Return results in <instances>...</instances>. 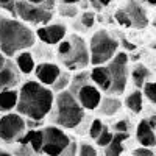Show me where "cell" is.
Masks as SVG:
<instances>
[{"label": "cell", "instance_id": "12", "mask_svg": "<svg viewBox=\"0 0 156 156\" xmlns=\"http://www.w3.org/2000/svg\"><path fill=\"white\" fill-rule=\"evenodd\" d=\"M61 72H62V69H61L59 64L51 62V61H42V62L36 64L34 76H36L37 83H41L45 87H51L56 83Z\"/></svg>", "mask_w": 156, "mask_h": 156}, {"label": "cell", "instance_id": "19", "mask_svg": "<svg viewBox=\"0 0 156 156\" xmlns=\"http://www.w3.org/2000/svg\"><path fill=\"white\" fill-rule=\"evenodd\" d=\"M19 92L17 89H8V90H0V112H11L16 109L17 105Z\"/></svg>", "mask_w": 156, "mask_h": 156}, {"label": "cell", "instance_id": "8", "mask_svg": "<svg viewBox=\"0 0 156 156\" xmlns=\"http://www.w3.org/2000/svg\"><path fill=\"white\" fill-rule=\"evenodd\" d=\"M27 120L17 112H8L0 117V140L3 144H19L27 133Z\"/></svg>", "mask_w": 156, "mask_h": 156}, {"label": "cell", "instance_id": "28", "mask_svg": "<svg viewBox=\"0 0 156 156\" xmlns=\"http://www.w3.org/2000/svg\"><path fill=\"white\" fill-rule=\"evenodd\" d=\"M80 23L84 27V30L92 28V27H94V23H95V12H94V11H90V9L83 11V12H81V16H80Z\"/></svg>", "mask_w": 156, "mask_h": 156}, {"label": "cell", "instance_id": "35", "mask_svg": "<svg viewBox=\"0 0 156 156\" xmlns=\"http://www.w3.org/2000/svg\"><path fill=\"white\" fill-rule=\"evenodd\" d=\"M133 156H154L151 148H145V147H137L133 150Z\"/></svg>", "mask_w": 156, "mask_h": 156}, {"label": "cell", "instance_id": "25", "mask_svg": "<svg viewBox=\"0 0 156 156\" xmlns=\"http://www.w3.org/2000/svg\"><path fill=\"white\" fill-rule=\"evenodd\" d=\"M76 156H98V151L95 148V145H92L90 142H78V151Z\"/></svg>", "mask_w": 156, "mask_h": 156}, {"label": "cell", "instance_id": "13", "mask_svg": "<svg viewBox=\"0 0 156 156\" xmlns=\"http://www.w3.org/2000/svg\"><path fill=\"white\" fill-rule=\"evenodd\" d=\"M125 11L126 17L131 22V27L136 28H145L148 25V17H147V12L145 9L142 8L140 3H137L136 0H128L125 8H122Z\"/></svg>", "mask_w": 156, "mask_h": 156}, {"label": "cell", "instance_id": "31", "mask_svg": "<svg viewBox=\"0 0 156 156\" xmlns=\"http://www.w3.org/2000/svg\"><path fill=\"white\" fill-rule=\"evenodd\" d=\"M115 20L119 22V25H122V27H126V28L131 27V22H129V19L126 17L125 11H123L122 8L115 11Z\"/></svg>", "mask_w": 156, "mask_h": 156}, {"label": "cell", "instance_id": "10", "mask_svg": "<svg viewBox=\"0 0 156 156\" xmlns=\"http://www.w3.org/2000/svg\"><path fill=\"white\" fill-rule=\"evenodd\" d=\"M34 34L45 45H58L67 36V28L64 23L55 22V23H47L44 27H37Z\"/></svg>", "mask_w": 156, "mask_h": 156}, {"label": "cell", "instance_id": "39", "mask_svg": "<svg viewBox=\"0 0 156 156\" xmlns=\"http://www.w3.org/2000/svg\"><path fill=\"white\" fill-rule=\"evenodd\" d=\"M97 2H98L100 6H106V5H109L112 2V0H97Z\"/></svg>", "mask_w": 156, "mask_h": 156}, {"label": "cell", "instance_id": "30", "mask_svg": "<svg viewBox=\"0 0 156 156\" xmlns=\"http://www.w3.org/2000/svg\"><path fill=\"white\" fill-rule=\"evenodd\" d=\"M12 156H37L30 145H23V144H16V147L12 148Z\"/></svg>", "mask_w": 156, "mask_h": 156}, {"label": "cell", "instance_id": "26", "mask_svg": "<svg viewBox=\"0 0 156 156\" xmlns=\"http://www.w3.org/2000/svg\"><path fill=\"white\" fill-rule=\"evenodd\" d=\"M105 126L106 125L103 123L100 119H94L92 122H90L89 128H87V136L92 140H97V137L101 134V131H103V128H105Z\"/></svg>", "mask_w": 156, "mask_h": 156}, {"label": "cell", "instance_id": "20", "mask_svg": "<svg viewBox=\"0 0 156 156\" xmlns=\"http://www.w3.org/2000/svg\"><path fill=\"white\" fill-rule=\"evenodd\" d=\"M129 137L128 133H114L112 140L108 144V147H105V156H122L125 147L123 142Z\"/></svg>", "mask_w": 156, "mask_h": 156}, {"label": "cell", "instance_id": "41", "mask_svg": "<svg viewBox=\"0 0 156 156\" xmlns=\"http://www.w3.org/2000/svg\"><path fill=\"white\" fill-rule=\"evenodd\" d=\"M147 3L151 5V6H156V0H147Z\"/></svg>", "mask_w": 156, "mask_h": 156}, {"label": "cell", "instance_id": "5", "mask_svg": "<svg viewBox=\"0 0 156 156\" xmlns=\"http://www.w3.org/2000/svg\"><path fill=\"white\" fill-rule=\"evenodd\" d=\"M119 51V41L108 31L98 30L92 34L89 41V56L90 64L94 66H105Z\"/></svg>", "mask_w": 156, "mask_h": 156}, {"label": "cell", "instance_id": "24", "mask_svg": "<svg viewBox=\"0 0 156 156\" xmlns=\"http://www.w3.org/2000/svg\"><path fill=\"white\" fill-rule=\"evenodd\" d=\"M56 11L59 12V16L62 17H76L78 16V6L75 3H58L56 5Z\"/></svg>", "mask_w": 156, "mask_h": 156}, {"label": "cell", "instance_id": "18", "mask_svg": "<svg viewBox=\"0 0 156 156\" xmlns=\"http://www.w3.org/2000/svg\"><path fill=\"white\" fill-rule=\"evenodd\" d=\"M122 108V101L119 97L115 95H106V97H101V101H100V112L106 117H111V115H115L117 112L120 111Z\"/></svg>", "mask_w": 156, "mask_h": 156}, {"label": "cell", "instance_id": "23", "mask_svg": "<svg viewBox=\"0 0 156 156\" xmlns=\"http://www.w3.org/2000/svg\"><path fill=\"white\" fill-rule=\"evenodd\" d=\"M70 80H72V75H70V72H61V75L58 76V80H56V83L51 86L50 89H51V92L53 94H59V92H62V90H67L69 89V86H70Z\"/></svg>", "mask_w": 156, "mask_h": 156}, {"label": "cell", "instance_id": "34", "mask_svg": "<svg viewBox=\"0 0 156 156\" xmlns=\"http://www.w3.org/2000/svg\"><path fill=\"white\" fill-rule=\"evenodd\" d=\"M14 3H16V0H0V8L6 9L9 14L14 16Z\"/></svg>", "mask_w": 156, "mask_h": 156}, {"label": "cell", "instance_id": "14", "mask_svg": "<svg viewBox=\"0 0 156 156\" xmlns=\"http://www.w3.org/2000/svg\"><path fill=\"white\" fill-rule=\"evenodd\" d=\"M20 83V72L17 70L14 61L6 59V64L0 70V90L14 89Z\"/></svg>", "mask_w": 156, "mask_h": 156}, {"label": "cell", "instance_id": "2", "mask_svg": "<svg viewBox=\"0 0 156 156\" xmlns=\"http://www.w3.org/2000/svg\"><path fill=\"white\" fill-rule=\"evenodd\" d=\"M36 42V34L30 25L16 17L0 16V51L6 58H14L17 53L28 50Z\"/></svg>", "mask_w": 156, "mask_h": 156}, {"label": "cell", "instance_id": "42", "mask_svg": "<svg viewBox=\"0 0 156 156\" xmlns=\"http://www.w3.org/2000/svg\"><path fill=\"white\" fill-rule=\"evenodd\" d=\"M153 25H154V28H156V19H154V22H153Z\"/></svg>", "mask_w": 156, "mask_h": 156}, {"label": "cell", "instance_id": "17", "mask_svg": "<svg viewBox=\"0 0 156 156\" xmlns=\"http://www.w3.org/2000/svg\"><path fill=\"white\" fill-rule=\"evenodd\" d=\"M14 64L17 70L22 73V75H30L34 72L36 69V59H34V55L28 50H23L20 53H17L14 56Z\"/></svg>", "mask_w": 156, "mask_h": 156}, {"label": "cell", "instance_id": "3", "mask_svg": "<svg viewBox=\"0 0 156 156\" xmlns=\"http://www.w3.org/2000/svg\"><path fill=\"white\" fill-rule=\"evenodd\" d=\"M48 115L51 125L61 129H76L84 120L86 112L69 90H62L55 94V101Z\"/></svg>", "mask_w": 156, "mask_h": 156}, {"label": "cell", "instance_id": "38", "mask_svg": "<svg viewBox=\"0 0 156 156\" xmlns=\"http://www.w3.org/2000/svg\"><path fill=\"white\" fill-rule=\"evenodd\" d=\"M28 3H33V5H42V3H45L47 0H27Z\"/></svg>", "mask_w": 156, "mask_h": 156}, {"label": "cell", "instance_id": "43", "mask_svg": "<svg viewBox=\"0 0 156 156\" xmlns=\"http://www.w3.org/2000/svg\"><path fill=\"white\" fill-rule=\"evenodd\" d=\"M153 48H154V51H156V44H153Z\"/></svg>", "mask_w": 156, "mask_h": 156}, {"label": "cell", "instance_id": "40", "mask_svg": "<svg viewBox=\"0 0 156 156\" xmlns=\"http://www.w3.org/2000/svg\"><path fill=\"white\" fill-rule=\"evenodd\" d=\"M59 2H61V3H75V5H76L80 0H59Z\"/></svg>", "mask_w": 156, "mask_h": 156}, {"label": "cell", "instance_id": "22", "mask_svg": "<svg viewBox=\"0 0 156 156\" xmlns=\"http://www.w3.org/2000/svg\"><path fill=\"white\" fill-rule=\"evenodd\" d=\"M151 72L148 70L147 66H144V64H136V66L133 67L131 70V80H133V84L137 87V89H142L144 87V84L148 81Z\"/></svg>", "mask_w": 156, "mask_h": 156}, {"label": "cell", "instance_id": "1", "mask_svg": "<svg viewBox=\"0 0 156 156\" xmlns=\"http://www.w3.org/2000/svg\"><path fill=\"white\" fill-rule=\"evenodd\" d=\"M17 92L19 98L16 105V112L25 117V120L39 123L50 114L55 101V94L51 92L50 87L28 80L20 86Z\"/></svg>", "mask_w": 156, "mask_h": 156}, {"label": "cell", "instance_id": "29", "mask_svg": "<svg viewBox=\"0 0 156 156\" xmlns=\"http://www.w3.org/2000/svg\"><path fill=\"white\" fill-rule=\"evenodd\" d=\"M112 136H114V133L111 131L108 126H105V128H103V131H101V134H100V136L97 137V140H95L97 147H101V148L108 147V144L112 140Z\"/></svg>", "mask_w": 156, "mask_h": 156}, {"label": "cell", "instance_id": "4", "mask_svg": "<svg viewBox=\"0 0 156 156\" xmlns=\"http://www.w3.org/2000/svg\"><path fill=\"white\" fill-rule=\"evenodd\" d=\"M56 58L67 72H83L90 64L89 45L80 34H69L58 44Z\"/></svg>", "mask_w": 156, "mask_h": 156}, {"label": "cell", "instance_id": "32", "mask_svg": "<svg viewBox=\"0 0 156 156\" xmlns=\"http://www.w3.org/2000/svg\"><path fill=\"white\" fill-rule=\"evenodd\" d=\"M76 151H78V142L75 137L70 139V144L67 145V148L61 153V156H76Z\"/></svg>", "mask_w": 156, "mask_h": 156}, {"label": "cell", "instance_id": "44", "mask_svg": "<svg viewBox=\"0 0 156 156\" xmlns=\"http://www.w3.org/2000/svg\"><path fill=\"white\" fill-rule=\"evenodd\" d=\"M37 156H44V154H37Z\"/></svg>", "mask_w": 156, "mask_h": 156}, {"label": "cell", "instance_id": "37", "mask_svg": "<svg viewBox=\"0 0 156 156\" xmlns=\"http://www.w3.org/2000/svg\"><path fill=\"white\" fill-rule=\"evenodd\" d=\"M0 156H12V153L9 150H5V148L0 147Z\"/></svg>", "mask_w": 156, "mask_h": 156}, {"label": "cell", "instance_id": "6", "mask_svg": "<svg viewBox=\"0 0 156 156\" xmlns=\"http://www.w3.org/2000/svg\"><path fill=\"white\" fill-rule=\"evenodd\" d=\"M55 8H56L55 0H47L42 5H33V3H28L27 0H16L14 17H17L23 23L44 27V25L50 23Z\"/></svg>", "mask_w": 156, "mask_h": 156}, {"label": "cell", "instance_id": "9", "mask_svg": "<svg viewBox=\"0 0 156 156\" xmlns=\"http://www.w3.org/2000/svg\"><path fill=\"white\" fill-rule=\"evenodd\" d=\"M41 129H42L41 154H44V156H61V153L70 144L72 136H69L64 129H61L55 125H47V126H42Z\"/></svg>", "mask_w": 156, "mask_h": 156}, {"label": "cell", "instance_id": "21", "mask_svg": "<svg viewBox=\"0 0 156 156\" xmlns=\"http://www.w3.org/2000/svg\"><path fill=\"white\" fill-rule=\"evenodd\" d=\"M125 106L131 112H134V114L142 112V109H144V95H142L140 89H134V90H131V92L126 95Z\"/></svg>", "mask_w": 156, "mask_h": 156}, {"label": "cell", "instance_id": "15", "mask_svg": "<svg viewBox=\"0 0 156 156\" xmlns=\"http://www.w3.org/2000/svg\"><path fill=\"white\" fill-rule=\"evenodd\" d=\"M136 140L139 142L140 147H145V148L156 147V133L150 126V123L147 122V119L139 120V123L136 126Z\"/></svg>", "mask_w": 156, "mask_h": 156}, {"label": "cell", "instance_id": "27", "mask_svg": "<svg viewBox=\"0 0 156 156\" xmlns=\"http://www.w3.org/2000/svg\"><path fill=\"white\" fill-rule=\"evenodd\" d=\"M142 89H144L142 95H144L151 105L156 106V81H147Z\"/></svg>", "mask_w": 156, "mask_h": 156}, {"label": "cell", "instance_id": "11", "mask_svg": "<svg viewBox=\"0 0 156 156\" xmlns=\"http://www.w3.org/2000/svg\"><path fill=\"white\" fill-rule=\"evenodd\" d=\"M73 97L76 98L78 105H80L84 111L98 109L100 101H101V92H100V90H98L92 83H87V84L81 86V87L73 94Z\"/></svg>", "mask_w": 156, "mask_h": 156}, {"label": "cell", "instance_id": "7", "mask_svg": "<svg viewBox=\"0 0 156 156\" xmlns=\"http://www.w3.org/2000/svg\"><path fill=\"white\" fill-rule=\"evenodd\" d=\"M128 55L125 51H117V55L108 62V70L111 75V89L109 92L111 95L119 97L125 92L126 84H128Z\"/></svg>", "mask_w": 156, "mask_h": 156}, {"label": "cell", "instance_id": "36", "mask_svg": "<svg viewBox=\"0 0 156 156\" xmlns=\"http://www.w3.org/2000/svg\"><path fill=\"white\" fill-rule=\"evenodd\" d=\"M6 59H8V58H6V56L2 53V51H0V70H2V67L6 64Z\"/></svg>", "mask_w": 156, "mask_h": 156}, {"label": "cell", "instance_id": "33", "mask_svg": "<svg viewBox=\"0 0 156 156\" xmlns=\"http://www.w3.org/2000/svg\"><path fill=\"white\" fill-rule=\"evenodd\" d=\"M129 122L128 120H119V122H115L114 123V133H128L129 134Z\"/></svg>", "mask_w": 156, "mask_h": 156}, {"label": "cell", "instance_id": "16", "mask_svg": "<svg viewBox=\"0 0 156 156\" xmlns=\"http://www.w3.org/2000/svg\"><path fill=\"white\" fill-rule=\"evenodd\" d=\"M89 78L100 92H109L111 89V75L106 66H94L89 72Z\"/></svg>", "mask_w": 156, "mask_h": 156}]
</instances>
